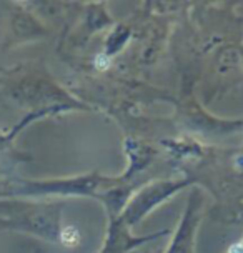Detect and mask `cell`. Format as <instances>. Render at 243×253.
<instances>
[{
    "label": "cell",
    "instance_id": "1",
    "mask_svg": "<svg viewBox=\"0 0 243 253\" xmlns=\"http://www.w3.org/2000/svg\"><path fill=\"white\" fill-rule=\"evenodd\" d=\"M0 97L15 103L17 107L30 110L27 119L13 130V133H10L12 138L30 120L70 108V102L60 90H57L48 82H43L42 79H37L35 75L19 74V70L7 72L0 79Z\"/></svg>",
    "mask_w": 243,
    "mask_h": 253
},
{
    "label": "cell",
    "instance_id": "2",
    "mask_svg": "<svg viewBox=\"0 0 243 253\" xmlns=\"http://www.w3.org/2000/svg\"><path fill=\"white\" fill-rule=\"evenodd\" d=\"M0 227L57 242L62 237L60 207L0 200Z\"/></svg>",
    "mask_w": 243,
    "mask_h": 253
},
{
    "label": "cell",
    "instance_id": "3",
    "mask_svg": "<svg viewBox=\"0 0 243 253\" xmlns=\"http://www.w3.org/2000/svg\"><path fill=\"white\" fill-rule=\"evenodd\" d=\"M200 207L202 198L197 193H193V197L188 202L185 215L182 218V223H180L178 232L168 248V253H193V237H195L197 223H199L200 218Z\"/></svg>",
    "mask_w": 243,
    "mask_h": 253
},
{
    "label": "cell",
    "instance_id": "4",
    "mask_svg": "<svg viewBox=\"0 0 243 253\" xmlns=\"http://www.w3.org/2000/svg\"><path fill=\"white\" fill-rule=\"evenodd\" d=\"M183 183H159L155 185L154 188H147L133 200V203L130 205V209L127 211V221L128 223H133L135 220H140L143 215L147 213L155 203H159L163 198L170 197L175 190L182 188Z\"/></svg>",
    "mask_w": 243,
    "mask_h": 253
}]
</instances>
